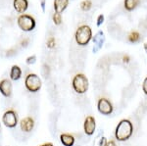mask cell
Listing matches in <instances>:
<instances>
[{
  "label": "cell",
  "mask_w": 147,
  "mask_h": 146,
  "mask_svg": "<svg viewBox=\"0 0 147 146\" xmlns=\"http://www.w3.org/2000/svg\"><path fill=\"white\" fill-rule=\"evenodd\" d=\"M132 133H134L132 123L129 120L124 119L118 124L115 131V136L119 141H125L130 138V136L132 135Z\"/></svg>",
  "instance_id": "1"
},
{
  "label": "cell",
  "mask_w": 147,
  "mask_h": 146,
  "mask_svg": "<svg viewBox=\"0 0 147 146\" xmlns=\"http://www.w3.org/2000/svg\"><path fill=\"white\" fill-rule=\"evenodd\" d=\"M92 37V32L91 29L86 25L80 26L79 29L77 30L75 34V38L77 43L80 46L87 45L88 42L90 41Z\"/></svg>",
  "instance_id": "2"
},
{
  "label": "cell",
  "mask_w": 147,
  "mask_h": 146,
  "mask_svg": "<svg viewBox=\"0 0 147 146\" xmlns=\"http://www.w3.org/2000/svg\"><path fill=\"white\" fill-rule=\"evenodd\" d=\"M72 85L77 93L84 94L88 89V79L84 74H77L73 79Z\"/></svg>",
  "instance_id": "3"
},
{
  "label": "cell",
  "mask_w": 147,
  "mask_h": 146,
  "mask_svg": "<svg viewBox=\"0 0 147 146\" xmlns=\"http://www.w3.org/2000/svg\"><path fill=\"white\" fill-rule=\"evenodd\" d=\"M42 82L36 74H28L25 79V86L30 92H37L41 88Z\"/></svg>",
  "instance_id": "4"
},
{
  "label": "cell",
  "mask_w": 147,
  "mask_h": 146,
  "mask_svg": "<svg viewBox=\"0 0 147 146\" xmlns=\"http://www.w3.org/2000/svg\"><path fill=\"white\" fill-rule=\"evenodd\" d=\"M18 26L24 32H30L35 28V20L34 17L27 14H22L18 18Z\"/></svg>",
  "instance_id": "5"
},
{
  "label": "cell",
  "mask_w": 147,
  "mask_h": 146,
  "mask_svg": "<svg viewBox=\"0 0 147 146\" xmlns=\"http://www.w3.org/2000/svg\"><path fill=\"white\" fill-rule=\"evenodd\" d=\"M2 123L7 128L13 129L18 124V115L14 110H7L2 116Z\"/></svg>",
  "instance_id": "6"
},
{
  "label": "cell",
  "mask_w": 147,
  "mask_h": 146,
  "mask_svg": "<svg viewBox=\"0 0 147 146\" xmlns=\"http://www.w3.org/2000/svg\"><path fill=\"white\" fill-rule=\"evenodd\" d=\"M97 109H98L99 113H101L102 115L108 116V115L113 113V105L109 99L102 97L97 102Z\"/></svg>",
  "instance_id": "7"
},
{
  "label": "cell",
  "mask_w": 147,
  "mask_h": 146,
  "mask_svg": "<svg viewBox=\"0 0 147 146\" xmlns=\"http://www.w3.org/2000/svg\"><path fill=\"white\" fill-rule=\"evenodd\" d=\"M95 128H96V122L94 117L92 116H87L84 120V129L85 135H92L95 131Z\"/></svg>",
  "instance_id": "8"
},
{
  "label": "cell",
  "mask_w": 147,
  "mask_h": 146,
  "mask_svg": "<svg viewBox=\"0 0 147 146\" xmlns=\"http://www.w3.org/2000/svg\"><path fill=\"white\" fill-rule=\"evenodd\" d=\"M0 92L5 97H10L12 95V83L8 79H3L0 81Z\"/></svg>",
  "instance_id": "9"
},
{
  "label": "cell",
  "mask_w": 147,
  "mask_h": 146,
  "mask_svg": "<svg viewBox=\"0 0 147 146\" xmlns=\"http://www.w3.org/2000/svg\"><path fill=\"white\" fill-rule=\"evenodd\" d=\"M21 129L24 133H30L34 129V121L32 117H26L24 118L22 121L20 122Z\"/></svg>",
  "instance_id": "10"
},
{
  "label": "cell",
  "mask_w": 147,
  "mask_h": 146,
  "mask_svg": "<svg viewBox=\"0 0 147 146\" xmlns=\"http://www.w3.org/2000/svg\"><path fill=\"white\" fill-rule=\"evenodd\" d=\"M104 41H105V36H104V32L99 30L97 34L94 35L93 37V43H94V46H93V52L96 53L98 50H100L102 48L104 44Z\"/></svg>",
  "instance_id": "11"
},
{
  "label": "cell",
  "mask_w": 147,
  "mask_h": 146,
  "mask_svg": "<svg viewBox=\"0 0 147 146\" xmlns=\"http://www.w3.org/2000/svg\"><path fill=\"white\" fill-rule=\"evenodd\" d=\"M13 5L15 10L18 12V13H25L28 9V0H14Z\"/></svg>",
  "instance_id": "12"
},
{
  "label": "cell",
  "mask_w": 147,
  "mask_h": 146,
  "mask_svg": "<svg viewBox=\"0 0 147 146\" xmlns=\"http://www.w3.org/2000/svg\"><path fill=\"white\" fill-rule=\"evenodd\" d=\"M60 140L64 146H74L75 144V136L70 133H62L60 135Z\"/></svg>",
  "instance_id": "13"
},
{
  "label": "cell",
  "mask_w": 147,
  "mask_h": 146,
  "mask_svg": "<svg viewBox=\"0 0 147 146\" xmlns=\"http://www.w3.org/2000/svg\"><path fill=\"white\" fill-rule=\"evenodd\" d=\"M69 0H54V9L57 13H62L68 7Z\"/></svg>",
  "instance_id": "14"
},
{
  "label": "cell",
  "mask_w": 147,
  "mask_h": 146,
  "mask_svg": "<svg viewBox=\"0 0 147 146\" xmlns=\"http://www.w3.org/2000/svg\"><path fill=\"white\" fill-rule=\"evenodd\" d=\"M22 77V70L21 68L17 65L12 66L11 71H10V79L12 81H18Z\"/></svg>",
  "instance_id": "15"
},
{
  "label": "cell",
  "mask_w": 147,
  "mask_h": 146,
  "mask_svg": "<svg viewBox=\"0 0 147 146\" xmlns=\"http://www.w3.org/2000/svg\"><path fill=\"white\" fill-rule=\"evenodd\" d=\"M139 0H125V8L127 11H132L138 5Z\"/></svg>",
  "instance_id": "16"
},
{
  "label": "cell",
  "mask_w": 147,
  "mask_h": 146,
  "mask_svg": "<svg viewBox=\"0 0 147 146\" xmlns=\"http://www.w3.org/2000/svg\"><path fill=\"white\" fill-rule=\"evenodd\" d=\"M139 38H140V35L137 32H131L129 35V40L131 43H136L139 40Z\"/></svg>",
  "instance_id": "17"
},
{
  "label": "cell",
  "mask_w": 147,
  "mask_h": 146,
  "mask_svg": "<svg viewBox=\"0 0 147 146\" xmlns=\"http://www.w3.org/2000/svg\"><path fill=\"white\" fill-rule=\"evenodd\" d=\"M92 3L90 0H84V1L80 3V8L82 9L84 11H88L91 9Z\"/></svg>",
  "instance_id": "18"
},
{
  "label": "cell",
  "mask_w": 147,
  "mask_h": 146,
  "mask_svg": "<svg viewBox=\"0 0 147 146\" xmlns=\"http://www.w3.org/2000/svg\"><path fill=\"white\" fill-rule=\"evenodd\" d=\"M53 22L55 24L56 26H59L61 25V23H62V17H61V14L60 13H54L53 15Z\"/></svg>",
  "instance_id": "19"
},
{
  "label": "cell",
  "mask_w": 147,
  "mask_h": 146,
  "mask_svg": "<svg viewBox=\"0 0 147 146\" xmlns=\"http://www.w3.org/2000/svg\"><path fill=\"white\" fill-rule=\"evenodd\" d=\"M35 61H36V56L32 55V56L28 57L27 60H26V62H27L28 65H32V64H34V63H35Z\"/></svg>",
  "instance_id": "20"
},
{
  "label": "cell",
  "mask_w": 147,
  "mask_h": 146,
  "mask_svg": "<svg viewBox=\"0 0 147 146\" xmlns=\"http://www.w3.org/2000/svg\"><path fill=\"white\" fill-rule=\"evenodd\" d=\"M47 47H48V48H53V47H55V38H54V37H50V38L47 40Z\"/></svg>",
  "instance_id": "21"
},
{
  "label": "cell",
  "mask_w": 147,
  "mask_h": 146,
  "mask_svg": "<svg viewBox=\"0 0 147 146\" xmlns=\"http://www.w3.org/2000/svg\"><path fill=\"white\" fill-rule=\"evenodd\" d=\"M103 22H104V16L101 14V15H99L98 18H97V23L96 24H97V26L99 27V26H101L102 24H103Z\"/></svg>",
  "instance_id": "22"
},
{
  "label": "cell",
  "mask_w": 147,
  "mask_h": 146,
  "mask_svg": "<svg viewBox=\"0 0 147 146\" xmlns=\"http://www.w3.org/2000/svg\"><path fill=\"white\" fill-rule=\"evenodd\" d=\"M142 90L147 95V77H145V79L143 81V83H142Z\"/></svg>",
  "instance_id": "23"
},
{
  "label": "cell",
  "mask_w": 147,
  "mask_h": 146,
  "mask_svg": "<svg viewBox=\"0 0 147 146\" xmlns=\"http://www.w3.org/2000/svg\"><path fill=\"white\" fill-rule=\"evenodd\" d=\"M107 139L105 137H102L100 140V146H107Z\"/></svg>",
  "instance_id": "24"
},
{
  "label": "cell",
  "mask_w": 147,
  "mask_h": 146,
  "mask_svg": "<svg viewBox=\"0 0 147 146\" xmlns=\"http://www.w3.org/2000/svg\"><path fill=\"white\" fill-rule=\"evenodd\" d=\"M40 1V5H41V9L43 12H45V3H46V0H39Z\"/></svg>",
  "instance_id": "25"
},
{
  "label": "cell",
  "mask_w": 147,
  "mask_h": 146,
  "mask_svg": "<svg viewBox=\"0 0 147 146\" xmlns=\"http://www.w3.org/2000/svg\"><path fill=\"white\" fill-rule=\"evenodd\" d=\"M28 43V38H25V39H24V40L22 41V46H23V47H27Z\"/></svg>",
  "instance_id": "26"
},
{
  "label": "cell",
  "mask_w": 147,
  "mask_h": 146,
  "mask_svg": "<svg viewBox=\"0 0 147 146\" xmlns=\"http://www.w3.org/2000/svg\"><path fill=\"white\" fill-rule=\"evenodd\" d=\"M107 146H117V145H116V143L114 140H110L107 142Z\"/></svg>",
  "instance_id": "27"
},
{
  "label": "cell",
  "mask_w": 147,
  "mask_h": 146,
  "mask_svg": "<svg viewBox=\"0 0 147 146\" xmlns=\"http://www.w3.org/2000/svg\"><path fill=\"white\" fill-rule=\"evenodd\" d=\"M40 146H53L51 142H46V143H43V144H41Z\"/></svg>",
  "instance_id": "28"
},
{
  "label": "cell",
  "mask_w": 147,
  "mask_h": 146,
  "mask_svg": "<svg viewBox=\"0 0 147 146\" xmlns=\"http://www.w3.org/2000/svg\"><path fill=\"white\" fill-rule=\"evenodd\" d=\"M123 59H124V62H127H127H129V58L127 57V56H124V58H123Z\"/></svg>",
  "instance_id": "29"
},
{
  "label": "cell",
  "mask_w": 147,
  "mask_h": 146,
  "mask_svg": "<svg viewBox=\"0 0 147 146\" xmlns=\"http://www.w3.org/2000/svg\"><path fill=\"white\" fill-rule=\"evenodd\" d=\"M144 48H145L146 52H147V43H144Z\"/></svg>",
  "instance_id": "30"
},
{
  "label": "cell",
  "mask_w": 147,
  "mask_h": 146,
  "mask_svg": "<svg viewBox=\"0 0 147 146\" xmlns=\"http://www.w3.org/2000/svg\"><path fill=\"white\" fill-rule=\"evenodd\" d=\"M0 129H1V123H0Z\"/></svg>",
  "instance_id": "31"
}]
</instances>
